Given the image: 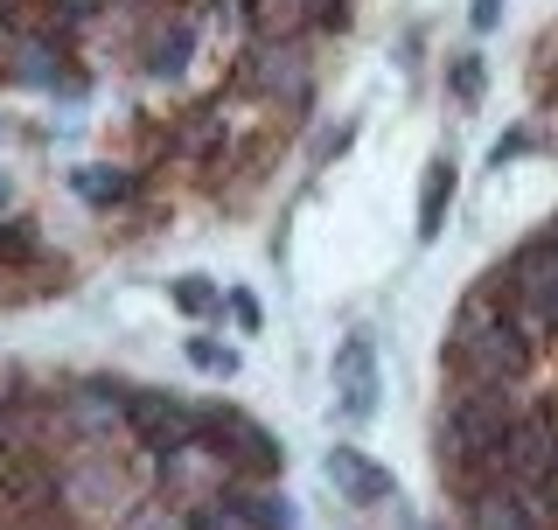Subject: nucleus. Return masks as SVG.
Wrapping results in <instances>:
<instances>
[{
  "label": "nucleus",
  "mask_w": 558,
  "mask_h": 530,
  "mask_svg": "<svg viewBox=\"0 0 558 530\" xmlns=\"http://www.w3.org/2000/svg\"><path fill=\"white\" fill-rule=\"evenodd\" d=\"M14 22H22V0H0V35H8Z\"/></svg>",
  "instance_id": "obj_25"
},
{
  "label": "nucleus",
  "mask_w": 558,
  "mask_h": 530,
  "mask_svg": "<svg viewBox=\"0 0 558 530\" xmlns=\"http://www.w3.org/2000/svg\"><path fill=\"white\" fill-rule=\"evenodd\" d=\"M322 474H328V489L349 503V509H377V503H391V474H384L363 447H336L322 461Z\"/></svg>",
  "instance_id": "obj_11"
},
{
  "label": "nucleus",
  "mask_w": 558,
  "mask_h": 530,
  "mask_svg": "<svg viewBox=\"0 0 558 530\" xmlns=\"http://www.w3.org/2000/svg\"><path fill=\"white\" fill-rule=\"evenodd\" d=\"M0 217H14V174L0 168Z\"/></svg>",
  "instance_id": "obj_23"
},
{
  "label": "nucleus",
  "mask_w": 558,
  "mask_h": 530,
  "mask_svg": "<svg viewBox=\"0 0 558 530\" xmlns=\"http://www.w3.org/2000/svg\"><path fill=\"white\" fill-rule=\"evenodd\" d=\"M517 405H523L517 392H482V384H453L447 392L433 447H440V482L453 496H468V489H482L496 474V454H502V433H510Z\"/></svg>",
  "instance_id": "obj_2"
},
{
  "label": "nucleus",
  "mask_w": 558,
  "mask_h": 530,
  "mask_svg": "<svg viewBox=\"0 0 558 530\" xmlns=\"http://www.w3.org/2000/svg\"><path fill=\"white\" fill-rule=\"evenodd\" d=\"M43 265H49L43 224L35 217H0V273H43Z\"/></svg>",
  "instance_id": "obj_15"
},
{
  "label": "nucleus",
  "mask_w": 558,
  "mask_h": 530,
  "mask_svg": "<svg viewBox=\"0 0 558 530\" xmlns=\"http://www.w3.org/2000/svg\"><path fill=\"white\" fill-rule=\"evenodd\" d=\"M468 22H475V28H496L502 22V0H475V8H468Z\"/></svg>",
  "instance_id": "obj_22"
},
{
  "label": "nucleus",
  "mask_w": 558,
  "mask_h": 530,
  "mask_svg": "<svg viewBox=\"0 0 558 530\" xmlns=\"http://www.w3.org/2000/svg\"><path fill=\"white\" fill-rule=\"evenodd\" d=\"M447 92H453V105H468V112L482 105V92H488V70H482V57H475V49L447 57Z\"/></svg>",
  "instance_id": "obj_18"
},
{
  "label": "nucleus",
  "mask_w": 558,
  "mask_h": 530,
  "mask_svg": "<svg viewBox=\"0 0 558 530\" xmlns=\"http://www.w3.org/2000/svg\"><path fill=\"white\" fill-rule=\"evenodd\" d=\"M488 287L510 300V314H517V328L531 335V349L558 342V231L523 238L517 252L488 273Z\"/></svg>",
  "instance_id": "obj_3"
},
{
  "label": "nucleus",
  "mask_w": 558,
  "mask_h": 530,
  "mask_svg": "<svg viewBox=\"0 0 558 530\" xmlns=\"http://www.w3.org/2000/svg\"><path fill=\"white\" fill-rule=\"evenodd\" d=\"M307 0H244V22H252V35H301L307 28Z\"/></svg>",
  "instance_id": "obj_17"
},
{
  "label": "nucleus",
  "mask_w": 558,
  "mask_h": 530,
  "mask_svg": "<svg viewBox=\"0 0 558 530\" xmlns=\"http://www.w3.org/2000/svg\"><path fill=\"white\" fill-rule=\"evenodd\" d=\"M545 63H558V43H545Z\"/></svg>",
  "instance_id": "obj_26"
},
{
  "label": "nucleus",
  "mask_w": 558,
  "mask_h": 530,
  "mask_svg": "<svg viewBox=\"0 0 558 530\" xmlns=\"http://www.w3.org/2000/svg\"><path fill=\"white\" fill-rule=\"evenodd\" d=\"M336 405H342V419H356V426L377 412V349H371V335L336 342Z\"/></svg>",
  "instance_id": "obj_10"
},
{
  "label": "nucleus",
  "mask_w": 558,
  "mask_h": 530,
  "mask_svg": "<svg viewBox=\"0 0 558 530\" xmlns=\"http://www.w3.org/2000/svg\"><path fill=\"white\" fill-rule=\"evenodd\" d=\"M447 209H453V161H433L426 182H418V244L447 231Z\"/></svg>",
  "instance_id": "obj_16"
},
{
  "label": "nucleus",
  "mask_w": 558,
  "mask_h": 530,
  "mask_svg": "<svg viewBox=\"0 0 558 530\" xmlns=\"http://www.w3.org/2000/svg\"><path fill=\"white\" fill-rule=\"evenodd\" d=\"M231 8H238V0H196V14H209V22H223Z\"/></svg>",
  "instance_id": "obj_24"
},
{
  "label": "nucleus",
  "mask_w": 558,
  "mask_h": 530,
  "mask_svg": "<svg viewBox=\"0 0 558 530\" xmlns=\"http://www.w3.org/2000/svg\"><path fill=\"white\" fill-rule=\"evenodd\" d=\"M8 530H77V509L57 503V509H28V517H8Z\"/></svg>",
  "instance_id": "obj_21"
},
{
  "label": "nucleus",
  "mask_w": 558,
  "mask_h": 530,
  "mask_svg": "<svg viewBox=\"0 0 558 530\" xmlns=\"http://www.w3.org/2000/svg\"><path fill=\"white\" fill-rule=\"evenodd\" d=\"M440 363H447V377L453 384H482V392H517L523 377H531V363H537V349H531V335L517 328V314H510V300H502L496 287H482L453 308V322H447V342H440Z\"/></svg>",
  "instance_id": "obj_1"
},
{
  "label": "nucleus",
  "mask_w": 558,
  "mask_h": 530,
  "mask_svg": "<svg viewBox=\"0 0 558 530\" xmlns=\"http://www.w3.org/2000/svg\"><path fill=\"white\" fill-rule=\"evenodd\" d=\"M223 496L238 503V517L252 523V530H293L301 517H293V503L279 496V489H266V482H252V474H238L231 489H223Z\"/></svg>",
  "instance_id": "obj_14"
},
{
  "label": "nucleus",
  "mask_w": 558,
  "mask_h": 530,
  "mask_svg": "<svg viewBox=\"0 0 558 530\" xmlns=\"http://www.w3.org/2000/svg\"><path fill=\"white\" fill-rule=\"evenodd\" d=\"M70 189H77V196L92 203V209H126V203H140V189H147V182H140L133 168L92 161V168H77V174H70Z\"/></svg>",
  "instance_id": "obj_13"
},
{
  "label": "nucleus",
  "mask_w": 558,
  "mask_h": 530,
  "mask_svg": "<svg viewBox=\"0 0 558 530\" xmlns=\"http://www.w3.org/2000/svg\"><path fill=\"white\" fill-rule=\"evenodd\" d=\"M189 363L209 370V377H238V349H223L217 335H189Z\"/></svg>",
  "instance_id": "obj_20"
},
{
  "label": "nucleus",
  "mask_w": 558,
  "mask_h": 530,
  "mask_svg": "<svg viewBox=\"0 0 558 530\" xmlns=\"http://www.w3.org/2000/svg\"><path fill=\"white\" fill-rule=\"evenodd\" d=\"M189 57H196V14H161L154 35L140 43V70L147 77H182Z\"/></svg>",
  "instance_id": "obj_12"
},
{
  "label": "nucleus",
  "mask_w": 558,
  "mask_h": 530,
  "mask_svg": "<svg viewBox=\"0 0 558 530\" xmlns=\"http://www.w3.org/2000/svg\"><path fill=\"white\" fill-rule=\"evenodd\" d=\"M63 503V461L57 454H8L0 461V517H28V509Z\"/></svg>",
  "instance_id": "obj_9"
},
{
  "label": "nucleus",
  "mask_w": 558,
  "mask_h": 530,
  "mask_svg": "<svg viewBox=\"0 0 558 530\" xmlns=\"http://www.w3.org/2000/svg\"><path fill=\"white\" fill-rule=\"evenodd\" d=\"M0 57H8V77L28 84V92H63V98L84 92V77H70V43L49 28H8Z\"/></svg>",
  "instance_id": "obj_7"
},
{
  "label": "nucleus",
  "mask_w": 558,
  "mask_h": 530,
  "mask_svg": "<svg viewBox=\"0 0 558 530\" xmlns=\"http://www.w3.org/2000/svg\"><path fill=\"white\" fill-rule=\"evenodd\" d=\"M126 412H133V447L147 454H174V447H196L209 433V412L189 405L182 392H147V384H126Z\"/></svg>",
  "instance_id": "obj_6"
},
{
  "label": "nucleus",
  "mask_w": 558,
  "mask_h": 530,
  "mask_svg": "<svg viewBox=\"0 0 558 530\" xmlns=\"http://www.w3.org/2000/svg\"><path fill=\"white\" fill-rule=\"evenodd\" d=\"M231 98H266L279 112H307L314 105V63L301 35H252L231 63Z\"/></svg>",
  "instance_id": "obj_4"
},
{
  "label": "nucleus",
  "mask_w": 558,
  "mask_h": 530,
  "mask_svg": "<svg viewBox=\"0 0 558 530\" xmlns=\"http://www.w3.org/2000/svg\"><path fill=\"white\" fill-rule=\"evenodd\" d=\"M57 426H63V447H119V439H133L126 384H105V377L63 384L57 392Z\"/></svg>",
  "instance_id": "obj_5"
},
{
  "label": "nucleus",
  "mask_w": 558,
  "mask_h": 530,
  "mask_svg": "<svg viewBox=\"0 0 558 530\" xmlns=\"http://www.w3.org/2000/svg\"><path fill=\"white\" fill-rule=\"evenodd\" d=\"M209 439H217V447L231 454V468L252 474V482H272V474L287 468V447H279L258 419H244L238 405H209Z\"/></svg>",
  "instance_id": "obj_8"
},
{
  "label": "nucleus",
  "mask_w": 558,
  "mask_h": 530,
  "mask_svg": "<svg viewBox=\"0 0 558 530\" xmlns=\"http://www.w3.org/2000/svg\"><path fill=\"white\" fill-rule=\"evenodd\" d=\"M174 308H182V314H196V322H203V314H217V308H223V293L209 287L203 273H182V279H174Z\"/></svg>",
  "instance_id": "obj_19"
}]
</instances>
